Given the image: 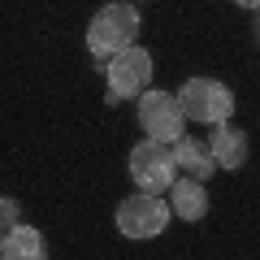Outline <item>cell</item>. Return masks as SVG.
Masks as SVG:
<instances>
[{
    "label": "cell",
    "instance_id": "obj_10",
    "mask_svg": "<svg viewBox=\"0 0 260 260\" xmlns=\"http://www.w3.org/2000/svg\"><path fill=\"white\" fill-rule=\"evenodd\" d=\"M174 160H178V174H191V178H200V182H208L213 169H217L208 143L191 139V135H178V139H174Z\"/></svg>",
    "mask_w": 260,
    "mask_h": 260
},
{
    "label": "cell",
    "instance_id": "obj_7",
    "mask_svg": "<svg viewBox=\"0 0 260 260\" xmlns=\"http://www.w3.org/2000/svg\"><path fill=\"white\" fill-rule=\"evenodd\" d=\"M208 152H213L217 169H243L247 165V135L234 121H217L208 135Z\"/></svg>",
    "mask_w": 260,
    "mask_h": 260
},
{
    "label": "cell",
    "instance_id": "obj_6",
    "mask_svg": "<svg viewBox=\"0 0 260 260\" xmlns=\"http://www.w3.org/2000/svg\"><path fill=\"white\" fill-rule=\"evenodd\" d=\"M139 126L148 139L174 143L178 135H186V113L178 104V91H143L139 95Z\"/></svg>",
    "mask_w": 260,
    "mask_h": 260
},
{
    "label": "cell",
    "instance_id": "obj_9",
    "mask_svg": "<svg viewBox=\"0 0 260 260\" xmlns=\"http://www.w3.org/2000/svg\"><path fill=\"white\" fill-rule=\"evenodd\" d=\"M0 256L5 260H44L48 243H44V234H39L35 225L18 221V225H9V230L0 234Z\"/></svg>",
    "mask_w": 260,
    "mask_h": 260
},
{
    "label": "cell",
    "instance_id": "obj_11",
    "mask_svg": "<svg viewBox=\"0 0 260 260\" xmlns=\"http://www.w3.org/2000/svg\"><path fill=\"white\" fill-rule=\"evenodd\" d=\"M18 217H22L18 200H13V195H0V230H9V225H18Z\"/></svg>",
    "mask_w": 260,
    "mask_h": 260
},
{
    "label": "cell",
    "instance_id": "obj_1",
    "mask_svg": "<svg viewBox=\"0 0 260 260\" xmlns=\"http://www.w3.org/2000/svg\"><path fill=\"white\" fill-rule=\"evenodd\" d=\"M139 26L143 22H139L135 0H113V5H104L91 18V26H87V52L95 61H109L113 52H121L126 44L139 39Z\"/></svg>",
    "mask_w": 260,
    "mask_h": 260
},
{
    "label": "cell",
    "instance_id": "obj_13",
    "mask_svg": "<svg viewBox=\"0 0 260 260\" xmlns=\"http://www.w3.org/2000/svg\"><path fill=\"white\" fill-rule=\"evenodd\" d=\"M256 39H260V9H256Z\"/></svg>",
    "mask_w": 260,
    "mask_h": 260
},
{
    "label": "cell",
    "instance_id": "obj_5",
    "mask_svg": "<svg viewBox=\"0 0 260 260\" xmlns=\"http://www.w3.org/2000/svg\"><path fill=\"white\" fill-rule=\"evenodd\" d=\"M130 182L139 186V191H152V195H165L169 182L178 178V160H174V148L160 139H143L130 148Z\"/></svg>",
    "mask_w": 260,
    "mask_h": 260
},
{
    "label": "cell",
    "instance_id": "obj_14",
    "mask_svg": "<svg viewBox=\"0 0 260 260\" xmlns=\"http://www.w3.org/2000/svg\"><path fill=\"white\" fill-rule=\"evenodd\" d=\"M135 5H139V0H135Z\"/></svg>",
    "mask_w": 260,
    "mask_h": 260
},
{
    "label": "cell",
    "instance_id": "obj_4",
    "mask_svg": "<svg viewBox=\"0 0 260 260\" xmlns=\"http://www.w3.org/2000/svg\"><path fill=\"white\" fill-rule=\"evenodd\" d=\"M169 204L160 200V195H152V191H135V195H126L117 204V213H113V221H117V230L126 234V239H135V243H148V239H160L165 234V225H169Z\"/></svg>",
    "mask_w": 260,
    "mask_h": 260
},
{
    "label": "cell",
    "instance_id": "obj_8",
    "mask_svg": "<svg viewBox=\"0 0 260 260\" xmlns=\"http://www.w3.org/2000/svg\"><path fill=\"white\" fill-rule=\"evenodd\" d=\"M169 213L178 217V221H200V217L208 213V191L200 178L182 174L169 182Z\"/></svg>",
    "mask_w": 260,
    "mask_h": 260
},
{
    "label": "cell",
    "instance_id": "obj_3",
    "mask_svg": "<svg viewBox=\"0 0 260 260\" xmlns=\"http://www.w3.org/2000/svg\"><path fill=\"white\" fill-rule=\"evenodd\" d=\"M178 104H182L186 121H200V126H217V121H230L234 113V91L221 78H204L195 74L178 87Z\"/></svg>",
    "mask_w": 260,
    "mask_h": 260
},
{
    "label": "cell",
    "instance_id": "obj_2",
    "mask_svg": "<svg viewBox=\"0 0 260 260\" xmlns=\"http://www.w3.org/2000/svg\"><path fill=\"white\" fill-rule=\"evenodd\" d=\"M104 83H109V91H104L109 104L139 100L148 91V83H152V52L139 48V44H126L121 52H113L104 61Z\"/></svg>",
    "mask_w": 260,
    "mask_h": 260
},
{
    "label": "cell",
    "instance_id": "obj_12",
    "mask_svg": "<svg viewBox=\"0 0 260 260\" xmlns=\"http://www.w3.org/2000/svg\"><path fill=\"white\" fill-rule=\"evenodd\" d=\"M234 5H243V9H260V0H234Z\"/></svg>",
    "mask_w": 260,
    "mask_h": 260
}]
</instances>
